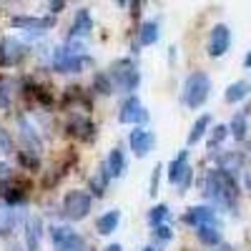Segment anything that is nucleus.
<instances>
[{"instance_id": "nucleus-1", "label": "nucleus", "mask_w": 251, "mask_h": 251, "mask_svg": "<svg viewBox=\"0 0 251 251\" xmlns=\"http://www.w3.org/2000/svg\"><path fill=\"white\" fill-rule=\"evenodd\" d=\"M203 194H206V199L211 201L216 208H221V211L234 214L236 206H239V183H236V176L224 171V169H214V171L206 174Z\"/></svg>"}, {"instance_id": "nucleus-2", "label": "nucleus", "mask_w": 251, "mask_h": 251, "mask_svg": "<svg viewBox=\"0 0 251 251\" xmlns=\"http://www.w3.org/2000/svg\"><path fill=\"white\" fill-rule=\"evenodd\" d=\"M108 75L113 80V91L118 93H133L141 83V73L131 58H118L116 63H111Z\"/></svg>"}, {"instance_id": "nucleus-3", "label": "nucleus", "mask_w": 251, "mask_h": 251, "mask_svg": "<svg viewBox=\"0 0 251 251\" xmlns=\"http://www.w3.org/2000/svg\"><path fill=\"white\" fill-rule=\"evenodd\" d=\"M211 96V78H208L203 71H196L186 78L183 91H181V100L188 108H201L203 103Z\"/></svg>"}, {"instance_id": "nucleus-4", "label": "nucleus", "mask_w": 251, "mask_h": 251, "mask_svg": "<svg viewBox=\"0 0 251 251\" xmlns=\"http://www.w3.org/2000/svg\"><path fill=\"white\" fill-rule=\"evenodd\" d=\"M91 208H93V199L91 194L86 191H68L66 199H63V214H66V219L71 221H83L88 214H91Z\"/></svg>"}, {"instance_id": "nucleus-5", "label": "nucleus", "mask_w": 251, "mask_h": 251, "mask_svg": "<svg viewBox=\"0 0 251 251\" xmlns=\"http://www.w3.org/2000/svg\"><path fill=\"white\" fill-rule=\"evenodd\" d=\"M18 138H20V143H23L25 153H33V156L43 153V138H40L38 128L25 116H18Z\"/></svg>"}, {"instance_id": "nucleus-6", "label": "nucleus", "mask_w": 251, "mask_h": 251, "mask_svg": "<svg viewBox=\"0 0 251 251\" xmlns=\"http://www.w3.org/2000/svg\"><path fill=\"white\" fill-rule=\"evenodd\" d=\"M191 166H188V151H178V156L169 163V181L176 183L181 188V194L186 191L188 186H191Z\"/></svg>"}, {"instance_id": "nucleus-7", "label": "nucleus", "mask_w": 251, "mask_h": 251, "mask_svg": "<svg viewBox=\"0 0 251 251\" xmlns=\"http://www.w3.org/2000/svg\"><path fill=\"white\" fill-rule=\"evenodd\" d=\"M25 46L20 43V40H15V38H3L0 40V66L3 68H13V66H18L20 60L25 58Z\"/></svg>"}, {"instance_id": "nucleus-8", "label": "nucleus", "mask_w": 251, "mask_h": 251, "mask_svg": "<svg viewBox=\"0 0 251 251\" xmlns=\"http://www.w3.org/2000/svg\"><path fill=\"white\" fill-rule=\"evenodd\" d=\"M228 48H231V30H228V25H224V23L214 25L211 35H208V55L221 58Z\"/></svg>"}, {"instance_id": "nucleus-9", "label": "nucleus", "mask_w": 251, "mask_h": 251, "mask_svg": "<svg viewBox=\"0 0 251 251\" xmlns=\"http://www.w3.org/2000/svg\"><path fill=\"white\" fill-rule=\"evenodd\" d=\"M128 143H131V151L136 158H146L151 151H153V146H156V136L153 131H146V128H136L131 131L128 136Z\"/></svg>"}, {"instance_id": "nucleus-10", "label": "nucleus", "mask_w": 251, "mask_h": 251, "mask_svg": "<svg viewBox=\"0 0 251 251\" xmlns=\"http://www.w3.org/2000/svg\"><path fill=\"white\" fill-rule=\"evenodd\" d=\"M118 121H121V123H133V126H136V123H146V121H149V111L141 106V100H138L136 96H131V98L121 106Z\"/></svg>"}, {"instance_id": "nucleus-11", "label": "nucleus", "mask_w": 251, "mask_h": 251, "mask_svg": "<svg viewBox=\"0 0 251 251\" xmlns=\"http://www.w3.org/2000/svg\"><path fill=\"white\" fill-rule=\"evenodd\" d=\"M183 224H188V226H203V224H219V219H216V208H211V206H191L188 211L183 214Z\"/></svg>"}, {"instance_id": "nucleus-12", "label": "nucleus", "mask_w": 251, "mask_h": 251, "mask_svg": "<svg viewBox=\"0 0 251 251\" xmlns=\"http://www.w3.org/2000/svg\"><path fill=\"white\" fill-rule=\"evenodd\" d=\"M25 219V214L20 211V206H10L5 203L0 208V236H10L15 231V226Z\"/></svg>"}, {"instance_id": "nucleus-13", "label": "nucleus", "mask_w": 251, "mask_h": 251, "mask_svg": "<svg viewBox=\"0 0 251 251\" xmlns=\"http://www.w3.org/2000/svg\"><path fill=\"white\" fill-rule=\"evenodd\" d=\"M40 239H43V219L28 216L25 219V251H38Z\"/></svg>"}, {"instance_id": "nucleus-14", "label": "nucleus", "mask_w": 251, "mask_h": 251, "mask_svg": "<svg viewBox=\"0 0 251 251\" xmlns=\"http://www.w3.org/2000/svg\"><path fill=\"white\" fill-rule=\"evenodd\" d=\"M10 23L20 30H50L55 25V18H33V15H15Z\"/></svg>"}, {"instance_id": "nucleus-15", "label": "nucleus", "mask_w": 251, "mask_h": 251, "mask_svg": "<svg viewBox=\"0 0 251 251\" xmlns=\"http://www.w3.org/2000/svg\"><path fill=\"white\" fill-rule=\"evenodd\" d=\"M91 30H93V18H91V13H88V10H78L75 18H73V23H71V35H68V38H75V40L88 38Z\"/></svg>"}, {"instance_id": "nucleus-16", "label": "nucleus", "mask_w": 251, "mask_h": 251, "mask_svg": "<svg viewBox=\"0 0 251 251\" xmlns=\"http://www.w3.org/2000/svg\"><path fill=\"white\" fill-rule=\"evenodd\" d=\"M216 161H219V169H224V171H228V174L236 176L239 171H244L246 156H244L241 151H226V153H219Z\"/></svg>"}, {"instance_id": "nucleus-17", "label": "nucleus", "mask_w": 251, "mask_h": 251, "mask_svg": "<svg viewBox=\"0 0 251 251\" xmlns=\"http://www.w3.org/2000/svg\"><path fill=\"white\" fill-rule=\"evenodd\" d=\"M118 224H121V211H118V208H111V211H106L103 216L96 219V231L100 236H111Z\"/></svg>"}, {"instance_id": "nucleus-18", "label": "nucleus", "mask_w": 251, "mask_h": 251, "mask_svg": "<svg viewBox=\"0 0 251 251\" xmlns=\"http://www.w3.org/2000/svg\"><path fill=\"white\" fill-rule=\"evenodd\" d=\"M68 128H71V133H73V136H78V138H83V141H91V138H93V133H96V128H93L91 118H86V116H78V113L71 118Z\"/></svg>"}, {"instance_id": "nucleus-19", "label": "nucleus", "mask_w": 251, "mask_h": 251, "mask_svg": "<svg viewBox=\"0 0 251 251\" xmlns=\"http://www.w3.org/2000/svg\"><path fill=\"white\" fill-rule=\"evenodd\" d=\"M196 239H199L203 246H219V244H221V228H219V224L196 226Z\"/></svg>"}, {"instance_id": "nucleus-20", "label": "nucleus", "mask_w": 251, "mask_h": 251, "mask_svg": "<svg viewBox=\"0 0 251 251\" xmlns=\"http://www.w3.org/2000/svg\"><path fill=\"white\" fill-rule=\"evenodd\" d=\"M106 171L111 178H121L126 171V153L121 149H111L108 158H106Z\"/></svg>"}, {"instance_id": "nucleus-21", "label": "nucleus", "mask_w": 251, "mask_h": 251, "mask_svg": "<svg viewBox=\"0 0 251 251\" xmlns=\"http://www.w3.org/2000/svg\"><path fill=\"white\" fill-rule=\"evenodd\" d=\"M249 91H251V83H246V80H236V83H231V86L226 88V103H239V100H244L246 96H249Z\"/></svg>"}, {"instance_id": "nucleus-22", "label": "nucleus", "mask_w": 251, "mask_h": 251, "mask_svg": "<svg viewBox=\"0 0 251 251\" xmlns=\"http://www.w3.org/2000/svg\"><path fill=\"white\" fill-rule=\"evenodd\" d=\"M228 133H231L236 141H244V138H246V133H249V121H246V113H244V111H239V113L231 118V123H228Z\"/></svg>"}, {"instance_id": "nucleus-23", "label": "nucleus", "mask_w": 251, "mask_h": 251, "mask_svg": "<svg viewBox=\"0 0 251 251\" xmlns=\"http://www.w3.org/2000/svg\"><path fill=\"white\" fill-rule=\"evenodd\" d=\"M208 126H211V116H199V118H196V123L191 126V131H188V146L199 143V141L206 136Z\"/></svg>"}, {"instance_id": "nucleus-24", "label": "nucleus", "mask_w": 251, "mask_h": 251, "mask_svg": "<svg viewBox=\"0 0 251 251\" xmlns=\"http://www.w3.org/2000/svg\"><path fill=\"white\" fill-rule=\"evenodd\" d=\"M156 40H158V23L156 20H149L138 30V46H153Z\"/></svg>"}, {"instance_id": "nucleus-25", "label": "nucleus", "mask_w": 251, "mask_h": 251, "mask_svg": "<svg viewBox=\"0 0 251 251\" xmlns=\"http://www.w3.org/2000/svg\"><path fill=\"white\" fill-rule=\"evenodd\" d=\"M108 181H111V176H108V171H106V163H103L100 169L96 171V176L91 178V191H93L96 196H103V194H106V188H108Z\"/></svg>"}, {"instance_id": "nucleus-26", "label": "nucleus", "mask_w": 251, "mask_h": 251, "mask_svg": "<svg viewBox=\"0 0 251 251\" xmlns=\"http://www.w3.org/2000/svg\"><path fill=\"white\" fill-rule=\"evenodd\" d=\"M53 249H55V251H88L83 236H78L75 231H73L68 239H63L60 244H53Z\"/></svg>"}, {"instance_id": "nucleus-27", "label": "nucleus", "mask_w": 251, "mask_h": 251, "mask_svg": "<svg viewBox=\"0 0 251 251\" xmlns=\"http://www.w3.org/2000/svg\"><path fill=\"white\" fill-rule=\"evenodd\" d=\"M93 88H96L100 96L113 93V80H111L108 71H106V73H96V78H93Z\"/></svg>"}, {"instance_id": "nucleus-28", "label": "nucleus", "mask_w": 251, "mask_h": 251, "mask_svg": "<svg viewBox=\"0 0 251 251\" xmlns=\"http://www.w3.org/2000/svg\"><path fill=\"white\" fill-rule=\"evenodd\" d=\"M169 216H171L169 206H166V203H158V206H153L151 211H149V224H151V226H158V224H163Z\"/></svg>"}, {"instance_id": "nucleus-29", "label": "nucleus", "mask_w": 251, "mask_h": 251, "mask_svg": "<svg viewBox=\"0 0 251 251\" xmlns=\"http://www.w3.org/2000/svg\"><path fill=\"white\" fill-rule=\"evenodd\" d=\"M15 88V83L13 80H3V83H0V108H10V100H13V91Z\"/></svg>"}, {"instance_id": "nucleus-30", "label": "nucleus", "mask_w": 251, "mask_h": 251, "mask_svg": "<svg viewBox=\"0 0 251 251\" xmlns=\"http://www.w3.org/2000/svg\"><path fill=\"white\" fill-rule=\"evenodd\" d=\"M171 239H174L171 226H166V224H158V226H153V241H158V244H166V241H171Z\"/></svg>"}, {"instance_id": "nucleus-31", "label": "nucleus", "mask_w": 251, "mask_h": 251, "mask_svg": "<svg viewBox=\"0 0 251 251\" xmlns=\"http://www.w3.org/2000/svg\"><path fill=\"white\" fill-rule=\"evenodd\" d=\"M71 234H73L71 226H50V241L53 244H60L63 239H68Z\"/></svg>"}, {"instance_id": "nucleus-32", "label": "nucleus", "mask_w": 251, "mask_h": 251, "mask_svg": "<svg viewBox=\"0 0 251 251\" xmlns=\"http://www.w3.org/2000/svg\"><path fill=\"white\" fill-rule=\"evenodd\" d=\"M8 153H13V138L3 126H0V156H8Z\"/></svg>"}, {"instance_id": "nucleus-33", "label": "nucleus", "mask_w": 251, "mask_h": 251, "mask_svg": "<svg viewBox=\"0 0 251 251\" xmlns=\"http://www.w3.org/2000/svg\"><path fill=\"white\" fill-rule=\"evenodd\" d=\"M226 136H228V126H216L214 133H211V138H208V149H216V146H219Z\"/></svg>"}, {"instance_id": "nucleus-34", "label": "nucleus", "mask_w": 251, "mask_h": 251, "mask_svg": "<svg viewBox=\"0 0 251 251\" xmlns=\"http://www.w3.org/2000/svg\"><path fill=\"white\" fill-rule=\"evenodd\" d=\"M161 171H163L161 166H156V169H153V176H151V191H149L151 196H156V191H158V183H161Z\"/></svg>"}, {"instance_id": "nucleus-35", "label": "nucleus", "mask_w": 251, "mask_h": 251, "mask_svg": "<svg viewBox=\"0 0 251 251\" xmlns=\"http://www.w3.org/2000/svg\"><path fill=\"white\" fill-rule=\"evenodd\" d=\"M8 178H13V169H10L8 163H0V183L8 181Z\"/></svg>"}, {"instance_id": "nucleus-36", "label": "nucleus", "mask_w": 251, "mask_h": 251, "mask_svg": "<svg viewBox=\"0 0 251 251\" xmlns=\"http://www.w3.org/2000/svg\"><path fill=\"white\" fill-rule=\"evenodd\" d=\"M48 5H50V13H60L66 8V0H48Z\"/></svg>"}, {"instance_id": "nucleus-37", "label": "nucleus", "mask_w": 251, "mask_h": 251, "mask_svg": "<svg viewBox=\"0 0 251 251\" xmlns=\"http://www.w3.org/2000/svg\"><path fill=\"white\" fill-rule=\"evenodd\" d=\"M244 183H246V191H249V196H251V171L244 176Z\"/></svg>"}, {"instance_id": "nucleus-38", "label": "nucleus", "mask_w": 251, "mask_h": 251, "mask_svg": "<svg viewBox=\"0 0 251 251\" xmlns=\"http://www.w3.org/2000/svg\"><path fill=\"white\" fill-rule=\"evenodd\" d=\"M216 251H236V249H234V246H228V244H219Z\"/></svg>"}, {"instance_id": "nucleus-39", "label": "nucleus", "mask_w": 251, "mask_h": 251, "mask_svg": "<svg viewBox=\"0 0 251 251\" xmlns=\"http://www.w3.org/2000/svg\"><path fill=\"white\" fill-rule=\"evenodd\" d=\"M106 251H123V246H121V244H108Z\"/></svg>"}, {"instance_id": "nucleus-40", "label": "nucleus", "mask_w": 251, "mask_h": 251, "mask_svg": "<svg viewBox=\"0 0 251 251\" xmlns=\"http://www.w3.org/2000/svg\"><path fill=\"white\" fill-rule=\"evenodd\" d=\"M244 66H246V68H251V50H249V55L244 58Z\"/></svg>"}, {"instance_id": "nucleus-41", "label": "nucleus", "mask_w": 251, "mask_h": 251, "mask_svg": "<svg viewBox=\"0 0 251 251\" xmlns=\"http://www.w3.org/2000/svg\"><path fill=\"white\" fill-rule=\"evenodd\" d=\"M8 251H23V249H20V246L15 244V246H8Z\"/></svg>"}, {"instance_id": "nucleus-42", "label": "nucleus", "mask_w": 251, "mask_h": 251, "mask_svg": "<svg viewBox=\"0 0 251 251\" xmlns=\"http://www.w3.org/2000/svg\"><path fill=\"white\" fill-rule=\"evenodd\" d=\"M143 251H156V246H143Z\"/></svg>"}, {"instance_id": "nucleus-43", "label": "nucleus", "mask_w": 251, "mask_h": 251, "mask_svg": "<svg viewBox=\"0 0 251 251\" xmlns=\"http://www.w3.org/2000/svg\"><path fill=\"white\" fill-rule=\"evenodd\" d=\"M116 3H118V5H126V3H128V0H116Z\"/></svg>"}, {"instance_id": "nucleus-44", "label": "nucleus", "mask_w": 251, "mask_h": 251, "mask_svg": "<svg viewBox=\"0 0 251 251\" xmlns=\"http://www.w3.org/2000/svg\"><path fill=\"white\" fill-rule=\"evenodd\" d=\"M249 149H251V146H249Z\"/></svg>"}]
</instances>
